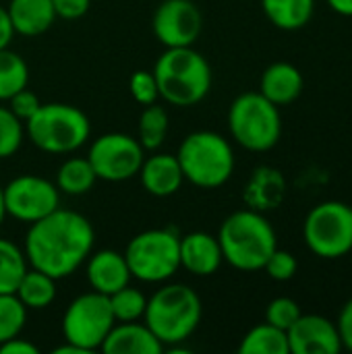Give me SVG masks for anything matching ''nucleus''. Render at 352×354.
Returning a JSON list of instances; mask_svg holds the SVG:
<instances>
[{
    "label": "nucleus",
    "instance_id": "nucleus-1",
    "mask_svg": "<svg viewBox=\"0 0 352 354\" xmlns=\"http://www.w3.org/2000/svg\"><path fill=\"white\" fill-rule=\"evenodd\" d=\"M93 243L95 232L91 222L79 212L58 207L29 224L23 251L29 268L62 280L85 263L93 251Z\"/></svg>",
    "mask_w": 352,
    "mask_h": 354
},
{
    "label": "nucleus",
    "instance_id": "nucleus-2",
    "mask_svg": "<svg viewBox=\"0 0 352 354\" xmlns=\"http://www.w3.org/2000/svg\"><path fill=\"white\" fill-rule=\"evenodd\" d=\"M218 243L228 266L239 272H259L276 251L278 236L263 212L245 207L222 222Z\"/></svg>",
    "mask_w": 352,
    "mask_h": 354
},
{
    "label": "nucleus",
    "instance_id": "nucleus-3",
    "mask_svg": "<svg viewBox=\"0 0 352 354\" xmlns=\"http://www.w3.org/2000/svg\"><path fill=\"white\" fill-rule=\"evenodd\" d=\"M160 97L170 106L189 108L205 100L212 89V66L193 46L166 48L154 66Z\"/></svg>",
    "mask_w": 352,
    "mask_h": 354
},
{
    "label": "nucleus",
    "instance_id": "nucleus-4",
    "mask_svg": "<svg viewBox=\"0 0 352 354\" xmlns=\"http://www.w3.org/2000/svg\"><path fill=\"white\" fill-rule=\"evenodd\" d=\"M201 315V299L191 286L164 284L147 299L143 322L164 344V348H170L193 336Z\"/></svg>",
    "mask_w": 352,
    "mask_h": 354
},
{
    "label": "nucleus",
    "instance_id": "nucleus-5",
    "mask_svg": "<svg viewBox=\"0 0 352 354\" xmlns=\"http://www.w3.org/2000/svg\"><path fill=\"white\" fill-rule=\"evenodd\" d=\"M27 139L44 153H73L81 149L89 135L91 122L87 114L71 104H41L35 114L25 120Z\"/></svg>",
    "mask_w": 352,
    "mask_h": 354
},
{
    "label": "nucleus",
    "instance_id": "nucleus-6",
    "mask_svg": "<svg viewBox=\"0 0 352 354\" xmlns=\"http://www.w3.org/2000/svg\"><path fill=\"white\" fill-rule=\"evenodd\" d=\"M185 180L199 189H218L234 172L237 158L230 141L214 131H195L183 139L176 151Z\"/></svg>",
    "mask_w": 352,
    "mask_h": 354
},
{
    "label": "nucleus",
    "instance_id": "nucleus-7",
    "mask_svg": "<svg viewBox=\"0 0 352 354\" xmlns=\"http://www.w3.org/2000/svg\"><path fill=\"white\" fill-rule=\"evenodd\" d=\"M228 131L243 149L270 151L282 137L280 108L259 91H245L228 108Z\"/></svg>",
    "mask_w": 352,
    "mask_h": 354
},
{
    "label": "nucleus",
    "instance_id": "nucleus-8",
    "mask_svg": "<svg viewBox=\"0 0 352 354\" xmlns=\"http://www.w3.org/2000/svg\"><path fill=\"white\" fill-rule=\"evenodd\" d=\"M131 276L139 282H168L180 270V236L172 228H154L133 236L124 249Z\"/></svg>",
    "mask_w": 352,
    "mask_h": 354
},
{
    "label": "nucleus",
    "instance_id": "nucleus-9",
    "mask_svg": "<svg viewBox=\"0 0 352 354\" xmlns=\"http://www.w3.org/2000/svg\"><path fill=\"white\" fill-rule=\"evenodd\" d=\"M303 241L319 259H340L352 251V205L322 201L309 209L303 222Z\"/></svg>",
    "mask_w": 352,
    "mask_h": 354
},
{
    "label": "nucleus",
    "instance_id": "nucleus-10",
    "mask_svg": "<svg viewBox=\"0 0 352 354\" xmlns=\"http://www.w3.org/2000/svg\"><path fill=\"white\" fill-rule=\"evenodd\" d=\"M116 319L110 307V299L95 290L79 295L62 315V338L75 344L83 354L102 348L106 336L114 328Z\"/></svg>",
    "mask_w": 352,
    "mask_h": 354
},
{
    "label": "nucleus",
    "instance_id": "nucleus-11",
    "mask_svg": "<svg viewBox=\"0 0 352 354\" xmlns=\"http://www.w3.org/2000/svg\"><path fill=\"white\" fill-rule=\"evenodd\" d=\"M85 158L98 178L106 183H122L139 174L145 149L139 139L127 133H106L91 141Z\"/></svg>",
    "mask_w": 352,
    "mask_h": 354
},
{
    "label": "nucleus",
    "instance_id": "nucleus-12",
    "mask_svg": "<svg viewBox=\"0 0 352 354\" xmlns=\"http://www.w3.org/2000/svg\"><path fill=\"white\" fill-rule=\"evenodd\" d=\"M2 191L6 216L25 224H33L60 207V191L56 183L44 176L21 174L2 187Z\"/></svg>",
    "mask_w": 352,
    "mask_h": 354
},
{
    "label": "nucleus",
    "instance_id": "nucleus-13",
    "mask_svg": "<svg viewBox=\"0 0 352 354\" xmlns=\"http://www.w3.org/2000/svg\"><path fill=\"white\" fill-rule=\"evenodd\" d=\"M151 29L164 48L193 46L203 29V15L193 0H164L154 12Z\"/></svg>",
    "mask_w": 352,
    "mask_h": 354
},
{
    "label": "nucleus",
    "instance_id": "nucleus-14",
    "mask_svg": "<svg viewBox=\"0 0 352 354\" xmlns=\"http://www.w3.org/2000/svg\"><path fill=\"white\" fill-rule=\"evenodd\" d=\"M290 354H338L342 351L336 322L319 313H301L286 330Z\"/></svg>",
    "mask_w": 352,
    "mask_h": 354
},
{
    "label": "nucleus",
    "instance_id": "nucleus-15",
    "mask_svg": "<svg viewBox=\"0 0 352 354\" xmlns=\"http://www.w3.org/2000/svg\"><path fill=\"white\" fill-rule=\"evenodd\" d=\"M85 276L91 290L106 297L124 288L133 278L124 253L112 249H102L95 253L91 251L89 257L85 259Z\"/></svg>",
    "mask_w": 352,
    "mask_h": 354
},
{
    "label": "nucleus",
    "instance_id": "nucleus-16",
    "mask_svg": "<svg viewBox=\"0 0 352 354\" xmlns=\"http://www.w3.org/2000/svg\"><path fill=\"white\" fill-rule=\"evenodd\" d=\"M224 263L218 236L210 232H189L180 236V268L189 274L207 278L214 276Z\"/></svg>",
    "mask_w": 352,
    "mask_h": 354
},
{
    "label": "nucleus",
    "instance_id": "nucleus-17",
    "mask_svg": "<svg viewBox=\"0 0 352 354\" xmlns=\"http://www.w3.org/2000/svg\"><path fill=\"white\" fill-rule=\"evenodd\" d=\"M303 89H305V77L299 71V66H295L293 62L278 60V62H272L261 73L257 91L263 97H268L272 104L282 108V106L297 102Z\"/></svg>",
    "mask_w": 352,
    "mask_h": 354
},
{
    "label": "nucleus",
    "instance_id": "nucleus-18",
    "mask_svg": "<svg viewBox=\"0 0 352 354\" xmlns=\"http://www.w3.org/2000/svg\"><path fill=\"white\" fill-rule=\"evenodd\" d=\"M139 178L141 187L154 197H170L178 193L185 183V174L176 153H156L151 158H145L139 168Z\"/></svg>",
    "mask_w": 352,
    "mask_h": 354
},
{
    "label": "nucleus",
    "instance_id": "nucleus-19",
    "mask_svg": "<svg viewBox=\"0 0 352 354\" xmlns=\"http://www.w3.org/2000/svg\"><path fill=\"white\" fill-rule=\"evenodd\" d=\"M100 351L106 354H162L164 344L145 326V322H118L106 336Z\"/></svg>",
    "mask_w": 352,
    "mask_h": 354
},
{
    "label": "nucleus",
    "instance_id": "nucleus-20",
    "mask_svg": "<svg viewBox=\"0 0 352 354\" xmlns=\"http://www.w3.org/2000/svg\"><path fill=\"white\" fill-rule=\"evenodd\" d=\"M284 195H286V180L282 172L272 166H259L251 174L243 199L247 207L257 212H268L278 207L284 201Z\"/></svg>",
    "mask_w": 352,
    "mask_h": 354
},
{
    "label": "nucleus",
    "instance_id": "nucleus-21",
    "mask_svg": "<svg viewBox=\"0 0 352 354\" xmlns=\"http://www.w3.org/2000/svg\"><path fill=\"white\" fill-rule=\"evenodd\" d=\"M6 12L15 33L25 37L46 33L56 21L52 0H10Z\"/></svg>",
    "mask_w": 352,
    "mask_h": 354
},
{
    "label": "nucleus",
    "instance_id": "nucleus-22",
    "mask_svg": "<svg viewBox=\"0 0 352 354\" xmlns=\"http://www.w3.org/2000/svg\"><path fill=\"white\" fill-rule=\"evenodd\" d=\"M268 21L282 31L307 27L315 12V0H261Z\"/></svg>",
    "mask_w": 352,
    "mask_h": 354
},
{
    "label": "nucleus",
    "instance_id": "nucleus-23",
    "mask_svg": "<svg viewBox=\"0 0 352 354\" xmlns=\"http://www.w3.org/2000/svg\"><path fill=\"white\" fill-rule=\"evenodd\" d=\"M56 282L52 276L39 272V270H33L29 268L25 272V276L21 278L15 295L17 299L25 305V309H46L54 303L56 299Z\"/></svg>",
    "mask_w": 352,
    "mask_h": 354
},
{
    "label": "nucleus",
    "instance_id": "nucleus-24",
    "mask_svg": "<svg viewBox=\"0 0 352 354\" xmlns=\"http://www.w3.org/2000/svg\"><path fill=\"white\" fill-rule=\"evenodd\" d=\"M241 354H290L288 351V336L284 330L263 322L255 328H251L241 344H239Z\"/></svg>",
    "mask_w": 352,
    "mask_h": 354
},
{
    "label": "nucleus",
    "instance_id": "nucleus-25",
    "mask_svg": "<svg viewBox=\"0 0 352 354\" xmlns=\"http://www.w3.org/2000/svg\"><path fill=\"white\" fill-rule=\"evenodd\" d=\"M98 176L87 158H68L56 172V187L64 195H85L93 189Z\"/></svg>",
    "mask_w": 352,
    "mask_h": 354
},
{
    "label": "nucleus",
    "instance_id": "nucleus-26",
    "mask_svg": "<svg viewBox=\"0 0 352 354\" xmlns=\"http://www.w3.org/2000/svg\"><path fill=\"white\" fill-rule=\"evenodd\" d=\"M29 270L25 251L12 241L0 239V295H15L21 278Z\"/></svg>",
    "mask_w": 352,
    "mask_h": 354
},
{
    "label": "nucleus",
    "instance_id": "nucleus-27",
    "mask_svg": "<svg viewBox=\"0 0 352 354\" xmlns=\"http://www.w3.org/2000/svg\"><path fill=\"white\" fill-rule=\"evenodd\" d=\"M29 83V66L17 52L0 50V102H8Z\"/></svg>",
    "mask_w": 352,
    "mask_h": 354
},
{
    "label": "nucleus",
    "instance_id": "nucleus-28",
    "mask_svg": "<svg viewBox=\"0 0 352 354\" xmlns=\"http://www.w3.org/2000/svg\"><path fill=\"white\" fill-rule=\"evenodd\" d=\"M168 127H170V118L164 106H158V104L145 106V110L139 116V127H137V133H139L137 139L143 145V149H149V151L158 149L168 135Z\"/></svg>",
    "mask_w": 352,
    "mask_h": 354
},
{
    "label": "nucleus",
    "instance_id": "nucleus-29",
    "mask_svg": "<svg viewBox=\"0 0 352 354\" xmlns=\"http://www.w3.org/2000/svg\"><path fill=\"white\" fill-rule=\"evenodd\" d=\"M110 307L114 313L116 324L118 322H139L145 315V307H147V297L133 288V286H124L118 292L110 295Z\"/></svg>",
    "mask_w": 352,
    "mask_h": 354
},
{
    "label": "nucleus",
    "instance_id": "nucleus-30",
    "mask_svg": "<svg viewBox=\"0 0 352 354\" xmlns=\"http://www.w3.org/2000/svg\"><path fill=\"white\" fill-rule=\"evenodd\" d=\"M27 322V309L17 295H0V344L19 336Z\"/></svg>",
    "mask_w": 352,
    "mask_h": 354
},
{
    "label": "nucleus",
    "instance_id": "nucleus-31",
    "mask_svg": "<svg viewBox=\"0 0 352 354\" xmlns=\"http://www.w3.org/2000/svg\"><path fill=\"white\" fill-rule=\"evenodd\" d=\"M25 139V122L8 106H0V160L15 156Z\"/></svg>",
    "mask_w": 352,
    "mask_h": 354
},
{
    "label": "nucleus",
    "instance_id": "nucleus-32",
    "mask_svg": "<svg viewBox=\"0 0 352 354\" xmlns=\"http://www.w3.org/2000/svg\"><path fill=\"white\" fill-rule=\"evenodd\" d=\"M301 313H303L301 305L295 299H290V297H276L266 307V322L286 332L301 317Z\"/></svg>",
    "mask_w": 352,
    "mask_h": 354
},
{
    "label": "nucleus",
    "instance_id": "nucleus-33",
    "mask_svg": "<svg viewBox=\"0 0 352 354\" xmlns=\"http://www.w3.org/2000/svg\"><path fill=\"white\" fill-rule=\"evenodd\" d=\"M263 270H266V274L272 280H276V282H288V280H293L297 276L299 261H297V257L290 251L276 247V251L268 257Z\"/></svg>",
    "mask_w": 352,
    "mask_h": 354
},
{
    "label": "nucleus",
    "instance_id": "nucleus-34",
    "mask_svg": "<svg viewBox=\"0 0 352 354\" xmlns=\"http://www.w3.org/2000/svg\"><path fill=\"white\" fill-rule=\"evenodd\" d=\"M129 89H131V95L137 104L141 106H149V104H156L158 97H160V91H158V83H156V77L151 71H137L131 75V81H129Z\"/></svg>",
    "mask_w": 352,
    "mask_h": 354
},
{
    "label": "nucleus",
    "instance_id": "nucleus-35",
    "mask_svg": "<svg viewBox=\"0 0 352 354\" xmlns=\"http://www.w3.org/2000/svg\"><path fill=\"white\" fill-rule=\"evenodd\" d=\"M41 106V102H39V97L33 93V91H29L27 87L25 89H21V91H17L10 100H8V108L12 110V114L19 118V120H29L33 114H35V110Z\"/></svg>",
    "mask_w": 352,
    "mask_h": 354
},
{
    "label": "nucleus",
    "instance_id": "nucleus-36",
    "mask_svg": "<svg viewBox=\"0 0 352 354\" xmlns=\"http://www.w3.org/2000/svg\"><path fill=\"white\" fill-rule=\"evenodd\" d=\"M89 4L91 0H52L56 17L66 19V21L81 19L89 10Z\"/></svg>",
    "mask_w": 352,
    "mask_h": 354
},
{
    "label": "nucleus",
    "instance_id": "nucleus-37",
    "mask_svg": "<svg viewBox=\"0 0 352 354\" xmlns=\"http://www.w3.org/2000/svg\"><path fill=\"white\" fill-rule=\"evenodd\" d=\"M336 328H338V334H340V342H342V348L352 353V299H349L340 313H338V319H336Z\"/></svg>",
    "mask_w": 352,
    "mask_h": 354
},
{
    "label": "nucleus",
    "instance_id": "nucleus-38",
    "mask_svg": "<svg viewBox=\"0 0 352 354\" xmlns=\"http://www.w3.org/2000/svg\"><path fill=\"white\" fill-rule=\"evenodd\" d=\"M0 354H39V348L33 342L21 338V334H19L0 344Z\"/></svg>",
    "mask_w": 352,
    "mask_h": 354
},
{
    "label": "nucleus",
    "instance_id": "nucleus-39",
    "mask_svg": "<svg viewBox=\"0 0 352 354\" xmlns=\"http://www.w3.org/2000/svg\"><path fill=\"white\" fill-rule=\"evenodd\" d=\"M12 35H15V29H12L10 19H8V12L4 6H0V50L10 46Z\"/></svg>",
    "mask_w": 352,
    "mask_h": 354
},
{
    "label": "nucleus",
    "instance_id": "nucleus-40",
    "mask_svg": "<svg viewBox=\"0 0 352 354\" xmlns=\"http://www.w3.org/2000/svg\"><path fill=\"white\" fill-rule=\"evenodd\" d=\"M328 6L340 15V17H352V0H326Z\"/></svg>",
    "mask_w": 352,
    "mask_h": 354
},
{
    "label": "nucleus",
    "instance_id": "nucleus-41",
    "mask_svg": "<svg viewBox=\"0 0 352 354\" xmlns=\"http://www.w3.org/2000/svg\"><path fill=\"white\" fill-rule=\"evenodd\" d=\"M4 220H6V205H4V191L0 187V226L4 224Z\"/></svg>",
    "mask_w": 352,
    "mask_h": 354
},
{
    "label": "nucleus",
    "instance_id": "nucleus-42",
    "mask_svg": "<svg viewBox=\"0 0 352 354\" xmlns=\"http://www.w3.org/2000/svg\"><path fill=\"white\" fill-rule=\"evenodd\" d=\"M351 259H352V251H351Z\"/></svg>",
    "mask_w": 352,
    "mask_h": 354
}]
</instances>
